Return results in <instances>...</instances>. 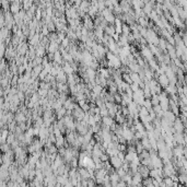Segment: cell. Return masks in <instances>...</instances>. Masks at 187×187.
I'll use <instances>...</instances> for the list:
<instances>
[{
  "mask_svg": "<svg viewBox=\"0 0 187 187\" xmlns=\"http://www.w3.org/2000/svg\"><path fill=\"white\" fill-rule=\"evenodd\" d=\"M63 56H61V53L59 51V49L58 50H56L55 53H54V61L55 63H57V64H59V65H63Z\"/></svg>",
  "mask_w": 187,
  "mask_h": 187,
  "instance_id": "cell-9",
  "label": "cell"
},
{
  "mask_svg": "<svg viewBox=\"0 0 187 187\" xmlns=\"http://www.w3.org/2000/svg\"><path fill=\"white\" fill-rule=\"evenodd\" d=\"M149 168L148 166H146V165H142L140 164L139 166H138V173L140 174L142 176V178H146L149 176Z\"/></svg>",
  "mask_w": 187,
  "mask_h": 187,
  "instance_id": "cell-4",
  "label": "cell"
},
{
  "mask_svg": "<svg viewBox=\"0 0 187 187\" xmlns=\"http://www.w3.org/2000/svg\"><path fill=\"white\" fill-rule=\"evenodd\" d=\"M129 76H130V79L132 80V82H136L139 84V83L142 81L141 79H140V77L138 76L137 72H132V71H130V72H129Z\"/></svg>",
  "mask_w": 187,
  "mask_h": 187,
  "instance_id": "cell-12",
  "label": "cell"
},
{
  "mask_svg": "<svg viewBox=\"0 0 187 187\" xmlns=\"http://www.w3.org/2000/svg\"><path fill=\"white\" fill-rule=\"evenodd\" d=\"M2 95V87H1V84H0V96Z\"/></svg>",
  "mask_w": 187,
  "mask_h": 187,
  "instance_id": "cell-24",
  "label": "cell"
},
{
  "mask_svg": "<svg viewBox=\"0 0 187 187\" xmlns=\"http://www.w3.org/2000/svg\"><path fill=\"white\" fill-rule=\"evenodd\" d=\"M47 91H48V90H44V89L38 88V89H37V94L40 95V97H44V96H47Z\"/></svg>",
  "mask_w": 187,
  "mask_h": 187,
  "instance_id": "cell-20",
  "label": "cell"
},
{
  "mask_svg": "<svg viewBox=\"0 0 187 187\" xmlns=\"http://www.w3.org/2000/svg\"><path fill=\"white\" fill-rule=\"evenodd\" d=\"M59 49V44H57L56 42H49L48 43V47H47V51L48 53H55L56 50Z\"/></svg>",
  "mask_w": 187,
  "mask_h": 187,
  "instance_id": "cell-7",
  "label": "cell"
},
{
  "mask_svg": "<svg viewBox=\"0 0 187 187\" xmlns=\"http://www.w3.org/2000/svg\"><path fill=\"white\" fill-rule=\"evenodd\" d=\"M110 159H111V161H110L111 165H112V168H113V169H115V170L118 169V168H120V166H122V164H123L122 160L119 159L117 155H114V156H111Z\"/></svg>",
  "mask_w": 187,
  "mask_h": 187,
  "instance_id": "cell-2",
  "label": "cell"
},
{
  "mask_svg": "<svg viewBox=\"0 0 187 187\" xmlns=\"http://www.w3.org/2000/svg\"><path fill=\"white\" fill-rule=\"evenodd\" d=\"M102 89H103V88L101 87L100 84H95L94 87L92 88V92H93L94 94H96V95L99 96L101 94V92H102Z\"/></svg>",
  "mask_w": 187,
  "mask_h": 187,
  "instance_id": "cell-16",
  "label": "cell"
},
{
  "mask_svg": "<svg viewBox=\"0 0 187 187\" xmlns=\"http://www.w3.org/2000/svg\"><path fill=\"white\" fill-rule=\"evenodd\" d=\"M156 81H158V83L160 84V87L161 88H165L170 83L169 79H168V77L165 76V73H161V74H159Z\"/></svg>",
  "mask_w": 187,
  "mask_h": 187,
  "instance_id": "cell-3",
  "label": "cell"
},
{
  "mask_svg": "<svg viewBox=\"0 0 187 187\" xmlns=\"http://www.w3.org/2000/svg\"><path fill=\"white\" fill-rule=\"evenodd\" d=\"M14 139H15V135H14V132H9V135H8V137L6 139V142L7 143H11V142L13 141Z\"/></svg>",
  "mask_w": 187,
  "mask_h": 187,
  "instance_id": "cell-18",
  "label": "cell"
},
{
  "mask_svg": "<svg viewBox=\"0 0 187 187\" xmlns=\"http://www.w3.org/2000/svg\"><path fill=\"white\" fill-rule=\"evenodd\" d=\"M163 118H165L169 123L173 124V122L175 120V118H176V116L174 115V113L172 112V111H165L164 113H163Z\"/></svg>",
  "mask_w": 187,
  "mask_h": 187,
  "instance_id": "cell-5",
  "label": "cell"
},
{
  "mask_svg": "<svg viewBox=\"0 0 187 187\" xmlns=\"http://www.w3.org/2000/svg\"><path fill=\"white\" fill-rule=\"evenodd\" d=\"M142 106H145L147 110L149 111L152 108V104H151V101L150 99H145V101H143V104H142Z\"/></svg>",
  "mask_w": 187,
  "mask_h": 187,
  "instance_id": "cell-17",
  "label": "cell"
},
{
  "mask_svg": "<svg viewBox=\"0 0 187 187\" xmlns=\"http://www.w3.org/2000/svg\"><path fill=\"white\" fill-rule=\"evenodd\" d=\"M141 145H142V147H143V149H146V150L151 149L150 141H149L148 137H142L141 138Z\"/></svg>",
  "mask_w": 187,
  "mask_h": 187,
  "instance_id": "cell-14",
  "label": "cell"
},
{
  "mask_svg": "<svg viewBox=\"0 0 187 187\" xmlns=\"http://www.w3.org/2000/svg\"><path fill=\"white\" fill-rule=\"evenodd\" d=\"M11 11H12L13 13H18V12H20V11H19L18 3H12V6H11Z\"/></svg>",
  "mask_w": 187,
  "mask_h": 187,
  "instance_id": "cell-21",
  "label": "cell"
},
{
  "mask_svg": "<svg viewBox=\"0 0 187 187\" xmlns=\"http://www.w3.org/2000/svg\"><path fill=\"white\" fill-rule=\"evenodd\" d=\"M108 158H110V156L106 154L105 152H103V153H102V154L100 155V160L102 161V162H105V161H108Z\"/></svg>",
  "mask_w": 187,
  "mask_h": 187,
  "instance_id": "cell-22",
  "label": "cell"
},
{
  "mask_svg": "<svg viewBox=\"0 0 187 187\" xmlns=\"http://www.w3.org/2000/svg\"><path fill=\"white\" fill-rule=\"evenodd\" d=\"M14 120H15L18 124L23 123V122H26V116H25V114H24L23 112H20V111L18 110L17 114L14 115Z\"/></svg>",
  "mask_w": 187,
  "mask_h": 187,
  "instance_id": "cell-6",
  "label": "cell"
},
{
  "mask_svg": "<svg viewBox=\"0 0 187 187\" xmlns=\"http://www.w3.org/2000/svg\"><path fill=\"white\" fill-rule=\"evenodd\" d=\"M65 142H66V138L61 135L59 137H56V140L55 142H54V145H55L57 148H60V147H64Z\"/></svg>",
  "mask_w": 187,
  "mask_h": 187,
  "instance_id": "cell-8",
  "label": "cell"
},
{
  "mask_svg": "<svg viewBox=\"0 0 187 187\" xmlns=\"http://www.w3.org/2000/svg\"><path fill=\"white\" fill-rule=\"evenodd\" d=\"M80 107L82 108L83 112H88V111H89V108H90V105L87 104V102H86V103H84V104H83V105H81Z\"/></svg>",
  "mask_w": 187,
  "mask_h": 187,
  "instance_id": "cell-23",
  "label": "cell"
},
{
  "mask_svg": "<svg viewBox=\"0 0 187 187\" xmlns=\"http://www.w3.org/2000/svg\"><path fill=\"white\" fill-rule=\"evenodd\" d=\"M172 126H173V128L175 129V131L177 132H184V130H185V125L182 123V120L179 119V117H176V118H175V120H174L173 124H172Z\"/></svg>",
  "mask_w": 187,
  "mask_h": 187,
  "instance_id": "cell-1",
  "label": "cell"
},
{
  "mask_svg": "<svg viewBox=\"0 0 187 187\" xmlns=\"http://www.w3.org/2000/svg\"><path fill=\"white\" fill-rule=\"evenodd\" d=\"M42 70H43V66H42V65H36V66H34V67H33V72L34 73H36L37 76H38V74H40V72H41Z\"/></svg>",
  "mask_w": 187,
  "mask_h": 187,
  "instance_id": "cell-19",
  "label": "cell"
},
{
  "mask_svg": "<svg viewBox=\"0 0 187 187\" xmlns=\"http://www.w3.org/2000/svg\"><path fill=\"white\" fill-rule=\"evenodd\" d=\"M66 111H67V108H65L64 106H63V107H60L59 110L56 111L55 113H56V117H57V119L63 118L65 115H66Z\"/></svg>",
  "mask_w": 187,
  "mask_h": 187,
  "instance_id": "cell-13",
  "label": "cell"
},
{
  "mask_svg": "<svg viewBox=\"0 0 187 187\" xmlns=\"http://www.w3.org/2000/svg\"><path fill=\"white\" fill-rule=\"evenodd\" d=\"M101 122H102V124H104V125H106V126H111L112 124L114 123L115 120L113 119V117H111V116H103L102 117V119H101Z\"/></svg>",
  "mask_w": 187,
  "mask_h": 187,
  "instance_id": "cell-10",
  "label": "cell"
},
{
  "mask_svg": "<svg viewBox=\"0 0 187 187\" xmlns=\"http://www.w3.org/2000/svg\"><path fill=\"white\" fill-rule=\"evenodd\" d=\"M104 29H105V33H106L107 35L113 36V34L115 33V28L113 26V25H106Z\"/></svg>",
  "mask_w": 187,
  "mask_h": 187,
  "instance_id": "cell-15",
  "label": "cell"
},
{
  "mask_svg": "<svg viewBox=\"0 0 187 187\" xmlns=\"http://www.w3.org/2000/svg\"><path fill=\"white\" fill-rule=\"evenodd\" d=\"M128 68H129V70L132 71V72H138V71L140 70V67H139V65H138L136 61L129 63V64H128Z\"/></svg>",
  "mask_w": 187,
  "mask_h": 187,
  "instance_id": "cell-11",
  "label": "cell"
}]
</instances>
